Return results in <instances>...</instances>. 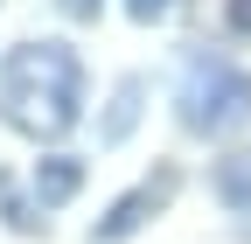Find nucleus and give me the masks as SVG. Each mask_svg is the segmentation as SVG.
<instances>
[{"label":"nucleus","instance_id":"1","mask_svg":"<svg viewBox=\"0 0 251 244\" xmlns=\"http://www.w3.org/2000/svg\"><path fill=\"white\" fill-rule=\"evenodd\" d=\"M0 119L28 140H63L84 119V56L70 42H21L0 63Z\"/></svg>","mask_w":251,"mask_h":244},{"label":"nucleus","instance_id":"2","mask_svg":"<svg viewBox=\"0 0 251 244\" xmlns=\"http://www.w3.org/2000/svg\"><path fill=\"white\" fill-rule=\"evenodd\" d=\"M181 133L196 140H230L251 126V70H237L230 56H196L181 77V98H175Z\"/></svg>","mask_w":251,"mask_h":244},{"label":"nucleus","instance_id":"3","mask_svg":"<svg viewBox=\"0 0 251 244\" xmlns=\"http://www.w3.org/2000/svg\"><path fill=\"white\" fill-rule=\"evenodd\" d=\"M175 195H181V168L161 161L153 174H140L133 189H126V195L105 209V217L91 223V244H126V237H140L153 217H168V202H175Z\"/></svg>","mask_w":251,"mask_h":244},{"label":"nucleus","instance_id":"4","mask_svg":"<svg viewBox=\"0 0 251 244\" xmlns=\"http://www.w3.org/2000/svg\"><path fill=\"white\" fill-rule=\"evenodd\" d=\"M140 119H147V77L133 70V77H119V84H112V105H105V119H98V146L133 140Z\"/></svg>","mask_w":251,"mask_h":244},{"label":"nucleus","instance_id":"5","mask_svg":"<svg viewBox=\"0 0 251 244\" xmlns=\"http://www.w3.org/2000/svg\"><path fill=\"white\" fill-rule=\"evenodd\" d=\"M84 189V161L77 154H49V161H35V174H28V195H35L42 209H63Z\"/></svg>","mask_w":251,"mask_h":244},{"label":"nucleus","instance_id":"6","mask_svg":"<svg viewBox=\"0 0 251 244\" xmlns=\"http://www.w3.org/2000/svg\"><path fill=\"white\" fill-rule=\"evenodd\" d=\"M209 189H216V202H224L230 217H251V146H230V154L209 168Z\"/></svg>","mask_w":251,"mask_h":244},{"label":"nucleus","instance_id":"7","mask_svg":"<svg viewBox=\"0 0 251 244\" xmlns=\"http://www.w3.org/2000/svg\"><path fill=\"white\" fill-rule=\"evenodd\" d=\"M0 223H7L14 237H42V230H49V209L28 195L14 174H0Z\"/></svg>","mask_w":251,"mask_h":244},{"label":"nucleus","instance_id":"8","mask_svg":"<svg viewBox=\"0 0 251 244\" xmlns=\"http://www.w3.org/2000/svg\"><path fill=\"white\" fill-rule=\"evenodd\" d=\"M224 28L237 42H251V0H224Z\"/></svg>","mask_w":251,"mask_h":244},{"label":"nucleus","instance_id":"9","mask_svg":"<svg viewBox=\"0 0 251 244\" xmlns=\"http://www.w3.org/2000/svg\"><path fill=\"white\" fill-rule=\"evenodd\" d=\"M175 7V0H126V14H133V21H161Z\"/></svg>","mask_w":251,"mask_h":244},{"label":"nucleus","instance_id":"10","mask_svg":"<svg viewBox=\"0 0 251 244\" xmlns=\"http://www.w3.org/2000/svg\"><path fill=\"white\" fill-rule=\"evenodd\" d=\"M56 7L70 14V21H98V7H105V0H56Z\"/></svg>","mask_w":251,"mask_h":244}]
</instances>
